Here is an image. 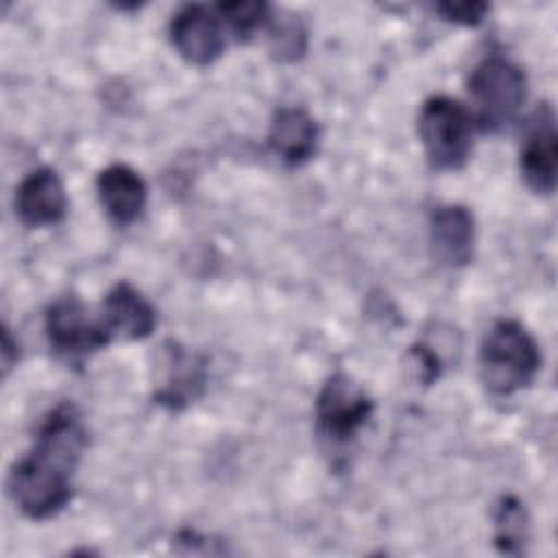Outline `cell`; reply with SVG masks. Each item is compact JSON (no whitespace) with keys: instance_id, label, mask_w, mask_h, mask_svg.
Listing matches in <instances>:
<instances>
[{"instance_id":"cell-1","label":"cell","mask_w":558,"mask_h":558,"mask_svg":"<svg viewBox=\"0 0 558 558\" xmlns=\"http://www.w3.org/2000/svg\"><path fill=\"white\" fill-rule=\"evenodd\" d=\"M85 445L87 429L74 403H59L48 412L33 447L7 477L9 497L24 517L46 521L68 506Z\"/></svg>"},{"instance_id":"cell-2","label":"cell","mask_w":558,"mask_h":558,"mask_svg":"<svg viewBox=\"0 0 558 558\" xmlns=\"http://www.w3.org/2000/svg\"><path fill=\"white\" fill-rule=\"evenodd\" d=\"M541 368V351L527 329L501 318L482 340L480 377L488 392L508 397L532 384Z\"/></svg>"},{"instance_id":"cell-3","label":"cell","mask_w":558,"mask_h":558,"mask_svg":"<svg viewBox=\"0 0 558 558\" xmlns=\"http://www.w3.org/2000/svg\"><path fill=\"white\" fill-rule=\"evenodd\" d=\"M469 96L480 129L497 133L517 118L525 100V74L510 59L490 54L471 72Z\"/></svg>"},{"instance_id":"cell-4","label":"cell","mask_w":558,"mask_h":558,"mask_svg":"<svg viewBox=\"0 0 558 558\" xmlns=\"http://www.w3.org/2000/svg\"><path fill=\"white\" fill-rule=\"evenodd\" d=\"M418 135L436 170H460L473 150V116L449 96H432L418 113Z\"/></svg>"},{"instance_id":"cell-5","label":"cell","mask_w":558,"mask_h":558,"mask_svg":"<svg viewBox=\"0 0 558 558\" xmlns=\"http://www.w3.org/2000/svg\"><path fill=\"white\" fill-rule=\"evenodd\" d=\"M373 401L349 375H331L316 399V427L323 440L333 447L349 445L368 421Z\"/></svg>"},{"instance_id":"cell-6","label":"cell","mask_w":558,"mask_h":558,"mask_svg":"<svg viewBox=\"0 0 558 558\" xmlns=\"http://www.w3.org/2000/svg\"><path fill=\"white\" fill-rule=\"evenodd\" d=\"M50 347L68 357H85L111 342L102 320H92L78 296H61L46 310Z\"/></svg>"},{"instance_id":"cell-7","label":"cell","mask_w":558,"mask_h":558,"mask_svg":"<svg viewBox=\"0 0 558 558\" xmlns=\"http://www.w3.org/2000/svg\"><path fill=\"white\" fill-rule=\"evenodd\" d=\"M519 168L525 185L536 194H551L556 190L558 172V135L554 109L543 102L530 116L521 142Z\"/></svg>"},{"instance_id":"cell-8","label":"cell","mask_w":558,"mask_h":558,"mask_svg":"<svg viewBox=\"0 0 558 558\" xmlns=\"http://www.w3.org/2000/svg\"><path fill=\"white\" fill-rule=\"evenodd\" d=\"M170 41L185 61L194 65H209L225 50V24L216 9L205 4H185L170 22Z\"/></svg>"},{"instance_id":"cell-9","label":"cell","mask_w":558,"mask_h":558,"mask_svg":"<svg viewBox=\"0 0 558 558\" xmlns=\"http://www.w3.org/2000/svg\"><path fill=\"white\" fill-rule=\"evenodd\" d=\"M68 196L59 174L41 166L28 172L15 190V214L26 227H46L63 220Z\"/></svg>"},{"instance_id":"cell-10","label":"cell","mask_w":558,"mask_h":558,"mask_svg":"<svg viewBox=\"0 0 558 558\" xmlns=\"http://www.w3.org/2000/svg\"><path fill=\"white\" fill-rule=\"evenodd\" d=\"M100 320L111 340H142L153 333L157 325V314L153 305L131 283L120 281L107 292Z\"/></svg>"},{"instance_id":"cell-11","label":"cell","mask_w":558,"mask_h":558,"mask_svg":"<svg viewBox=\"0 0 558 558\" xmlns=\"http://www.w3.org/2000/svg\"><path fill=\"white\" fill-rule=\"evenodd\" d=\"M429 240L434 257L445 266H464L473 257L475 227L464 205H440L429 218Z\"/></svg>"},{"instance_id":"cell-12","label":"cell","mask_w":558,"mask_h":558,"mask_svg":"<svg viewBox=\"0 0 558 558\" xmlns=\"http://www.w3.org/2000/svg\"><path fill=\"white\" fill-rule=\"evenodd\" d=\"M318 135V124L305 109L281 107L272 116L268 144L283 163L301 166L310 157H314Z\"/></svg>"},{"instance_id":"cell-13","label":"cell","mask_w":558,"mask_h":558,"mask_svg":"<svg viewBox=\"0 0 558 558\" xmlns=\"http://www.w3.org/2000/svg\"><path fill=\"white\" fill-rule=\"evenodd\" d=\"M96 190L107 216L118 227H126L137 220L146 205L144 179L124 163H111L100 170L96 179Z\"/></svg>"},{"instance_id":"cell-14","label":"cell","mask_w":558,"mask_h":558,"mask_svg":"<svg viewBox=\"0 0 558 558\" xmlns=\"http://www.w3.org/2000/svg\"><path fill=\"white\" fill-rule=\"evenodd\" d=\"M205 386V366L196 355L185 353L181 347L170 349V373L157 401L168 408H183L194 401Z\"/></svg>"},{"instance_id":"cell-15","label":"cell","mask_w":558,"mask_h":558,"mask_svg":"<svg viewBox=\"0 0 558 558\" xmlns=\"http://www.w3.org/2000/svg\"><path fill=\"white\" fill-rule=\"evenodd\" d=\"M527 541V514L519 499L501 497L495 512V543L506 554H519Z\"/></svg>"},{"instance_id":"cell-16","label":"cell","mask_w":558,"mask_h":558,"mask_svg":"<svg viewBox=\"0 0 558 558\" xmlns=\"http://www.w3.org/2000/svg\"><path fill=\"white\" fill-rule=\"evenodd\" d=\"M268 39H270V52L279 61H294L305 52V26L303 22L292 13H279L277 17L268 15Z\"/></svg>"},{"instance_id":"cell-17","label":"cell","mask_w":558,"mask_h":558,"mask_svg":"<svg viewBox=\"0 0 558 558\" xmlns=\"http://www.w3.org/2000/svg\"><path fill=\"white\" fill-rule=\"evenodd\" d=\"M216 11L238 39H248L259 26H266L270 15L266 2H220Z\"/></svg>"},{"instance_id":"cell-18","label":"cell","mask_w":558,"mask_h":558,"mask_svg":"<svg viewBox=\"0 0 558 558\" xmlns=\"http://www.w3.org/2000/svg\"><path fill=\"white\" fill-rule=\"evenodd\" d=\"M434 9L449 22H456L462 26H477L486 15L488 4L486 2H438Z\"/></svg>"}]
</instances>
